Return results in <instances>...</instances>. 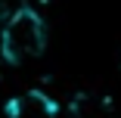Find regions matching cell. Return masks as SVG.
Masks as SVG:
<instances>
[{"mask_svg": "<svg viewBox=\"0 0 121 118\" xmlns=\"http://www.w3.org/2000/svg\"><path fill=\"white\" fill-rule=\"evenodd\" d=\"M6 118H59V103L43 90H25L6 103Z\"/></svg>", "mask_w": 121, "mask_h": 118, "instance_id": "obj_2", "label": "cell"}, {"mask_svg": "<svg viewBox=\"0 0 121 118\" xmlns=\"http://www.w3.org/2000/svg\"><path fill=\"white\" fill-rule=\"evenodd\" d=\"M43 50H47L43 16L28 3L13 6L0 22V59L6 65H25L37 59Z\"/></svg>", "mask_w": 121, "mask_h": 118, "instance_id": "obj_1", "label": "cell"}]
</instances>
